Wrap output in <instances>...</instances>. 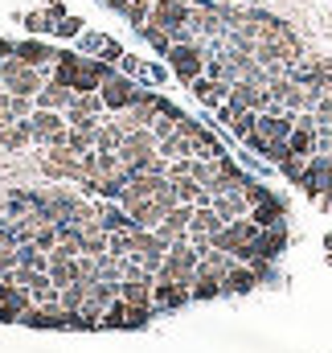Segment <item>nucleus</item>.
Returning <instances> with one entry per match:
<instances>
[{
	"instance_id": "obj_1",
	"label": "nucleus",
	"mask_w": 332,
	"mask_h": 353,
	"mask_svg": "<svg viewBox=\"0 0 332 353\" xmlns=\"http://www.w3.org/2000/svg\"><path fill=\"white\" fill-rule=\"evenodd\" d=\"M111 62H103V58H90V54H70V50H58V62H54V70H50V79L54 83H62V87H70L74 94H83V90H98L107 79H111Z\"/></svg>"
},
{
	"instance_id": "obj_2",
	"label": "nucleus",
	"mask_w": 332,
	"mask_h": 353,
	"mask_svg": "<svg viewBox=\"0 0 332 353\" xmlns=\"http://www.w3.org/2000/svg\"><path fill=\"white\" fill-rule=\"evenodd\" d=\"M0 83L8 87V94H37V90L50 83V70H41V66H25L17 54L12 58H4L0 62Z\"/></svg>"
},
{
	"instance_id": "obj_3",
	"label": "nucleus",
	"mask_w": 332,
	"mask_h": 353,
	"mask_svg": "<svg viewBox=\"0 0 332 353\" xmlns=\"http://www.w3.org/2000/svg\"><path fill=\"white\" fill-rule=\"evenodd\" d=\"M144 83L140 79H127V74H119V70H111V79L98 87L103 94V107H107V115H119V111H127L132 103H140L144 99Z\"/></svg>"
},
{
	"instance_id": "obj_4",
	"label": "nucleus",
	"mask_w": 332,
	"mask_h": 353,
	"mask_svg": "<svg viewBox=\"0 0 332 353\" xmlns=\"http://www.w3.org/2000/svg\"><path fill=\"white\" fill-rule=\"evenodd\" d=\"M165 62H168V70L176 74V83H193V79H201L205 74V46L201 41H189V46H172L165 54Z\"/></svg>"
},
{
	"instance_id": "obj_5",
	"label": "nucleus",
	"mask_w": 332,
	"mask_h": 353,
	"mask_svg": "<svg viewBox=\"0 0 332 353\" xmlns=\"http://www.w3.org/2000/svg\"><path fill=\"white\" fill-rule=\"evenodd\" d=\"M66 132H70V123H66V115L62 111H33L29 115V136H33V144H45V148H62L66 144Z\"/></svg>"
},
{
	"instance_id": "obj_6",
	"label": "nucleus",
	"mask_w": 332,
	"mask_h": 353,
	"mask_svg": "<svg viewBox=\"0 0 332 353\" xmlns=\"http://www.w3.org/2000/svg\"><path fill=\"white\" fill-rule=\"evenodd\" d=\"M189 12H193V4H189V0H152L148 25L165 29L168 37H172L176 29H185V25H189Z\"/></svg>"
},
{
	"instance_id": "obj_7",
	"label": "nucleus",
	"mask_w": 332,
	"mask_h": 353,
	"mask_svg": "<svg viewBox=\"0 0 332 353\" xmlns=\"http://www.w3.org/2000/svg\"><path fill=\"white\" fill-rule=\"evenodd\" d=\"M300 189L308 193V197H324L332 189V157H308V165H304V176H300Z\"/></svg>"
},
{
	"instance_id": "obj_8",
	"label": "nucleus",
	"mask_w": 332,
	"mask_h": 353,
	"mask_svg": "<svg viewBox=\"0 0 332 353\" xmlns=\"http://www.w3.org/2000/svg\"><path fill=\"white\" fill-rule=\"evenodd\" d=\"M193 300V283H176V279H156L152 283V308L156 312H176Z\"/></svg>"
},
{
	"instance_id": "obj_9",
	"label": "nucleus",
	"mask_w": 332,
	"mask_h": 353,
	"mask_svg": "<svg viewBox=\"0 0 332 353\" xmlns=\"http://www.w3.org/2000/svg\"><path fill=\"white\" fill-rule=\"evenodd\" d=\"M156 136H152V128H140V132H132V136H123L119 140V165H140V161H148L152 152H156Z\"/></svg>"
},
{
	"instance_id": "obj_10",
	"label": "nucleus",
	"mask_w": 332,
	"mask_h": 353,
	"mask_svg": "<svg viewBox=\"0 0 332 353\" xmlns=\"http://www.w3.org/2000/svg\"><path fill=\"white\" fill-rule=\"evenodd\" d=\"M66 321H70V312L62 304H29L21 312V325H29V329H66Z\"/></svg>"
},
{
	"instance_id": "obj_11",
	"label": "nucleus",
	"mask_w": 332,
	"mask_h": 353,
	"mask_svg": "<svg viewBox=\"0 0 332 353\" xmlns=\"http://www.w3.org/2000/svg\"><path fill=\"white\" fill-rule=\"evenodd\" d=\"M250 247H254V259H271V263H275V259L287 251V222H283V226H267V230H258Z\"/></svg>"
},
{
	"instance_id": "obj_12",
	"label": "nucleus",
	"mask_w": 332,
	"mask_h": 353,
	"mask_svg": "<svg viewBox=\"0 0 332 353\" xmlns=\"http://www.w3.org/2000/svg\"><path fill=\"white\" fill-rule=\"evenodd\" d=\"M230 87H234V83H222V79H209V74H201V79H193V83H189L193 99H197L201 107H209V111H214V107H222V103L230 99Z\"/></svg>"
},
{
	"instance_id": "obj_13",
	"label": "nucleus",
	"mask_w": 332,
	"mask_h": 353,
	"mask_svg": "<svg viewBox=\"0 0 332 353\" xmlns=\"http://www.w3.org/2000/svg\"><path fill=\"white\" fill-rule=\"evenodd\" d=\"M25 66H41V70H54V62H58V50H50L41 37H29V41H17V50H12Z\"/></svg>"
},
{
	"instance_id": "obj_14",
	"label": "nucleus",
	"mask_w": 332,
	"mask_h": 353,
	"mask_svg": "<svg viewBox=\"0 0 332 353\" xmlns=\"http://www.w3.org/2000/svg\"><path fill=\"white\" fill-rule=\"evenodd\" d=\"M250 222H254L258 230H267V226H283V222H287V201H283V197H267V201L250 205Z\"/></svg>"
},
{
	"instance_id": "obj_15",
	"label": "nucleus",
	"mask_w": 332,
	"mask_h": 353,
	"mask_svg": "<svg viewBox=\"0 0 332 353\" xmlns=\"http://www.w3.org/2000/svg\"><path fill=\"white\" fill-rule=\"evenodd\" d=\"M254 288H258V275H254L250 263H234L226 271V279H222V296H247Z\"/></svg>"
},
{
	"instance_id": "obj_16",
	"label": "nucleus",
	"mask_w": 332,
	"mask_h": 353,
	"mask_svg": "<svg viewBox=\"0 0 332 353\" xmlns=\"http://www.w3.org/2000/svg\"><path fill=\"white\" fill-rule=\"evenodd\" d=\"M94 210H98V222H103V230L111 234V230H136V222H132V214L119 205V201H94Z\"/></svg>"
},
{
	"instance_id": "obj_17",
	"label": "nucleus",
	"mask_w": 332,
	"mask_h": 353,
	"mask_svg": "<svg viewBox=\"0 0 332 353\" xmlns=\"http://www.w3.org/2000/svg\"><path fill=\"white\" fill-rule=\"evenodd\" d=\"M127 214H132V222L140 226V230H156L160 222H165V205L156 201V197H144V201H136V205H127Z\"/></svg>"
},
{
	"instance_id": "obj_18",
	"label": "nucleus",
	"mask_w": 332,
	"mask_h": 353,
	"mask_svg": "<svg viewBox=\"0 0 332 353\" xmlns=\"http://www.w3.org/2000/svg\"><path fill=\"white\" fill-rule=\"evenodd\" d=\"M33 103H37L41 111H66V107L74 103V90H70V87H62V83H54V79H50L45 87H41L37 94H33Z\"/></svg>"
},
{
	"instance_id": "obj_19",
	"label": "nucleus",
	"mask_w": 332,
	"mask_h": 353,
	"mask_svg": "<svg viewBox=\"0 0 332 353\" xmlns=\"http://www.w3.org/2000/svg\"><path fill=\"white\" fill-rule=\"evenodd\" d=\"M209 205L222 214V222H234V218H247L250 214V201L242 197V193H218Z\"/></svg>"
},
{
	"instance_id": "obj_20",
	"label": "nucleus",
	"mask_w": 332,
	"mask_h": 353,
	"mask_svg": "<svg viewBox=\"0 0 332 353\" xmlns=\"http://www.w3.org/2000/svg\"><path fill=\"white\" fill-rule=\"evenodd\" d=\"M226 222L214 205H193V222H189V234H218Z\"/></svg>"
},
{
	"instance_id": "obj_21",
	"label": "nucleus",
	"mask_w": 332,
	"mask_h": 353,
	"mask_svg": "<svg viewBox=\"0 0 332 353\" xmlns=\"http://www.w3.org/2000/svg\"><path fill=\"white\" fill-rule=\"evenodd\" d=\"M193 157H201V161H222V157H226V144H222L209 128H201V132L193 136Z\"/></svg>"
},
{
	"instance_id": "obj_22",
	"label": "nucleus",
	"mask_w": 332,
	"mask_h": 353,
	"mask_svg": "<svg viewBox=\"0 0 332 353\" xmlns=\"http://www.w3.org/2000/svg\"><path fill=\"white\" fill-rule=\"evenodd\" d=\"M156 152H160L165 161H180V157H193V136H185V132H172V136H165V140L156 144Z\"/></svg>"
},
{
	"instance_id": "obj_23",
	"label": "nucleus",
	"mask_w": 332,
	"mask_h": 353,
	"mask_svg": "<svg viewBox=\"0 0 332 353\" xmlns=\"http://www.w3.org/2000/svg\"><path fill=\"white\" fill-rule=\"evenodd\" d=\"M148 251H160V255H168V243L156 234V230H132V255H148Z\"/></svg>"
},
{
	"instance_id": "obj_24",
	"label": "nucleus",
	"mask_w": 332,
	"mask_h": 353,
	"mask_svg": "<svg viewBox=\"0 0 332 353\" xmlns=\"http://www.w3.org/2000/svg\"><path fill=\"white\" fill-rule=\"evenodd\" d=\"M152 283L156 279H123L119 283V296L127 304H152Z\"/></svg>"
},
{
	"instance_id": "obj_25",
	"label": "nucleus",
	"mask_w": 332,
	"mask_h": 353,
	"mask_svg": "<svg viewBox=\"0 0 332 353\" xmlns=\"http://www.w3.org/2000/svg\"><path fill=\"white\" fill-rule=\"evenodd\" d=\"M86 296H90V283H86V279H74V283H66V288L58 292V304H62L66 312H79L86 304Z\"/></svg>"
},
{
	"instance_id": "obj_26",
	"label": "nucleus",
	"mask_w": 332,
	"mask_h": 353,
	"mask_svg": "<svg viewBox=\"0 0 332 353\" xmlns=\"http://www.w3.org/2000/svg\"><path fill=\"white\" fill-rule=\"evenodd\" d=\"M119 140H123V132L115 128V119H103V123H98V132H94V148H98V152H115V148H119Z\"/></svg>"
},
{
	"instance_id": "obj_27",
	"label": "nucleus",
	"mask_w": 332,
	"mask_h": 353,
	"mask_svg": "<svg viewBox=\"0 0 332 353\" xmlns=\"http://www.w3.org/2000/svg\"><path fill=\"white\" fill-rule=\"evenodd\" d=\"M103 329H127V300H123V296H115V300L107 304V312H103Z\"/></svg>"
},
{
	"instance_id": "obj_28",
	"label": "nucleus",
	"mask_w": 332,
	"mask_h": 353,
	"mask_svg": "<svg viewBox=\"0 0 332 353\" xmlns=\"http://www.w3.org/2000/svg\"><path fill=\"white\" fill-rule=\"evenodd\" d=\"M17 263L45 271V267H50V255H45V251H37V243H21V247H17Z\"/></svg>"
},
{
	"instance_id": "obj_29",
	"label": "nucleus",
	"mask_w": 332,
	"mask_h": 353,
	"mask_svg": "<svg viewBox=\"0 0 332 353\" xmlns=\"http://www.w3.org/2000/svg\"><path fill=\"white\" fill-rule=\"evenodd\" d=\"M136 33H140V41H148L156 54H168V50H172V37H168L165 29H156V25H140Z\"/></svg>"
},
{
	"instance_id": "obj_30",
	"label": "nucleus",
	"mask_w": 332,
	"mask_h": 353,
	"mask_svg": "<svg viewBox=\"0 0 332 353\" xmlns=\"http://www.w3.org/2000/svg\"><path fill=\"white\" fill-rule=\"evenodd\" d=\"M74 111H83V115H107V107H103V94L98 90H83V94H74V103H70Z\"/></svg>"
},
{
	"instance_id": "obj_31",
	"label": "nucleus",
	"mask_w": 332,
	"mask_h": 353,
	"mask_svg": "<svg viewBox=\"0 0 332 353\" xmlns=\"http://www.w3.org/2000/svg\"><path fill=\"white\" fill-rule=\"evenodd\" d=\"M107 255H115V259L132 255V230H111L107 234Z\"/></svg>"
},
{
	"instance_id": "obj_32",
	"label": "nucleus",
	"mask_w": 332,
	"mask_h": 353,
	"mask_svg": "<svg viewBox=\"0 0 332 353\" xmlns=\"http://www.w3.org/2000/svg\"><path fill=\"white\" fill-rule=\"evenodd\" d=\"M119 283H123V279H94V283H90V300L111 304V300L119 296Z\"/></svg>"
},
{
	"instance_id": "obj_33",
	"label": "nucleus",
	"mask_w": 332,
	"mask_h": 353,
	"mask_svg": "<svg viewBox=\"0 0 332 353\" xmlns=\"http://www.w3.org/2000/svg\"><path fill=\"white\" fill-rule=\"evenodd\" d=\"M254 128H258V111H250V107H247V111H238V115L230 119V132H234L238 140H247Z\"/></svg>"
},
{
	"instance_id": "obj_34",
	"label": "nucleus",
	"mask_w": 332,
	"mask_h": 353,
	"mask_svg": "<svg viewBox=\"0 0 332 353\" xmlns=\"http://www.w3.org/2000/svg\"><path fill=\"white\" fill-rule=\"evenodd\" d=\"M168 74H172V70H168V66H160V62H144L136 79H140V83H148V87H160Z\"/></svg>"
},
{
	"instance_id": "obj_35",
	"label": "nucleus",
	"mask_w": 332,
	"mask_h": 353,
	"mask_svg": "<svg viewBox=\"0 0 332 353\" xmlns=\"http://www.w3.org/2000/svg\"><path fill=\"white\" fill-rule=\"evenodd\" d=\"M66 148L83 157V152H90V148H94V136H90V132H79V128H70V132H66Z\"/></svg>"
},
{
	"instance_id": "obj_36",
	"label": "nucleus",
	"mask_w": 332,
	"mask_h": 353,
	"mask_svg": "<svg viewBox=\"0 0 332 353\" xmlns=\"http://www.w3.org/2000/svg\"><path fill=\"white\" fill-rule=\"evenodd\" d=\"M242 197H247L250 205H258V201H267V197H275V189H267L258 176H250L247 185H242Z\"/></svg>"
},
{
	"instance_id": "obj_37",
	"label": "nucleus",
	"mask_w": 332,
	"mask_h": 353,
	"mask_svg": "<svg viewBox=\"0 0 332 353\" xmlns=\"http://www.w3.org/2000/svg\"><path fill=\"white\" fill-rule=\"evenodd\" d=\"M103 46H107V37H103V33H79V54L98 58V54H103Z\"/></svg>"
},
{
	"instance_id": "obj_38",
	"label": "nucleus",
	"mask_w": 332,
	"mask_h": 353,
	"mask_svg": "<svg viewBox=\"0 0 332 353\" xmlns=\"http://www.w3.org/2000/svg\"><path fill=\"white\" fill-rule=\"evenodd\" d=\"M304 165H308V161H304V157H287V161H279V165H275V169H279V173L287 176V181H291V185H300V176H304Z\"/></svg>"
},
{
	"instance_id": "obj_39",
	"label": "nucleus",
	"mask_w": 332,
	"mask_h": 353,
	"mask_svg": "<svg viewBox=\"0 0 332 353\" xmlns=\"http://www.w3.org/2000/svg\"><path fill=\"white\" fill-rule=\"evenodd\" d=\"M54 33H58V37H79V33H83V21H79V17H70V12H62V17H58V25H54Z\"/></svg>"
},
{
	"instance_id": "obj_40",
	"label": "nucleus",
	"mask_w": 332,
	"mask_h": 353,
	"mask_svg": "<svg viewBox=\"0 0 332 353\" xmlns=\"http://www.w3.org/2000/svg\"><path fill=\"white\" fill-rule=\"evenodd\" d=\"M148 12H152V4H136V0H132V4L123 8V17L132 21V29H140V25H148Z\"/></svg>"
},
{
	"instance_id": "obj_41",
	"label": "nucleus",
	"mask_w": 332,
	"mask_h": 353,
	"mask_svg": "<svg viewBox=\"0 0 332 353\" xmlns=\"http://www.w3.org/2000/svg\"><path fill=\"white\" fill-rule=\"evenodd\" d=\"M140 66H144V62H140L136 54H127V50H123V58L115 62V70H119V74H127V79H136V74H140Z\"/></svg>"
},
{
	"instance_id": "obj_42",
	"label": "nucleus",
	"mask_w": 332,
	"mask_h": 353,
	"mask_svg": "<svg viewBox=\"0 0 332 353\" xmlns=\"http://www.w3.org/2000/svg\"><path fill=\"white\" fill-rule=\"evenodd\" d=\"M98 58H103V62H111V66H115V62H119V58H123V46H119V41H111V37H107V46H103V54H98Z\"/></svg>"
},
{
	"instance_id": "obj_43",
	"label": "nucleus",
	"mask_w": 332,
	"mask_h": 353,
	"mask_svg": "<svg viewBox=\"0 0 332 353\" xmlns=\"http://www.w3.org/2000/svg\"><path fill=\"white\" fill-rule=\"evenodd\" d=\"M12 267H17V247H4V251H0V279H4Z\"/></svg>"
},
{
	"instance_id": "obj_44",
	"label": "nucleus",
	"mask_w": 332,
	"mask_h": 353,
	"mask_svg": "<svg viewBox=\"0 0 332 353\" xmlns=\"http://www.w3.org/2000/svg\"><path fill=\"white\" fill-rule=\"evenodd\" d=\"M12 50H17V46H12L8 37H0V62H4V58H12Z\"/></svg>"
},
{
	"instance_id": "obj_45",
	"label": "nucleus",
	"mask_w": 332,
	"mask_h": 353,
	"mask_svg": "<svg viewBox=\"0 0 332 353\" xmlns=\"http://www.w3.org/2000/svg\"><path fill=\"white\" fill-rule=\"evenodd\" d=\"M103 4H107V8H111V12H123V8H127V4H132V0H103Z\"/></svg>"
}]
</instances>
